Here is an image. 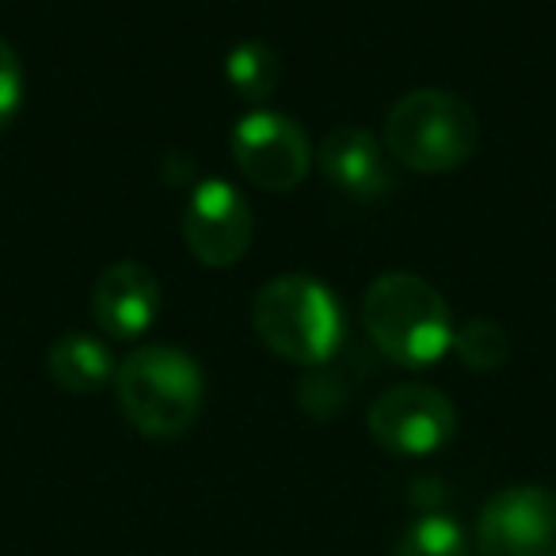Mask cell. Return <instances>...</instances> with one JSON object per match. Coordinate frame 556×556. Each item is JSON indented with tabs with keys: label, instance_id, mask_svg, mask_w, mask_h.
I'll return each mask as SVG.
<instances>
[{
	"label": "cell",
	"instance_id": "obj_13",
	"mask_svg": "<svg viewBox=\"0 0 556 556\" xmlns=\"http://www.w3.org/2000/svg\"><path fill=\"white\" fill-rule=\"evenodd\" d=\"M393 556H469V541L450 515H424L404 530Z\"/></svg>",
	"mask_w": 556,
	"mask_h": 556
},
{
	"label": "cell",
	"instance_id": "obj_8",
	"mask_svg": "<svg viewBox=\"0 0 556 556\" xmlns=\"http://www.w3.org/2000/svg\"><path fill=\"white\" fill-rule=\"evenodd\" d=\"M184 244L206 267H232L252 248V206L229 179H202L184 210Z\"/></svg>",
	"mask_w": 556,
	"mask_h": 556
},
{
	"label": "cell",
	"instance_id": "obj_12",
	"mask_svg": "<svg viewBox=\"0 0 556 556\" xmlns=\"http://www.w3.org/2000/svg\"><path fill=\"white\" fill-rule=\"evenodd\" d=\"M225 80L232 85V92L248 103H263L282 80V62L278 54L260 39L237 42L225 58Z\"/></svg>",
	"mask_w": 556,
	"mask_h": 556
},
{
	"label": "cell",
	"instance_id": "obj_3",
	"mask_svg": "<svg viewBox=\"0 0 556 556\" xmlns=\"http://www.w3.org/2000/svg\"><path fill=\"white\" fill-rule=\"evenodd\" d=\"M252 328L263 348L294 366H325L343 343V309L309 275H278L252 302Z\"/></svg>",
	"mask_w": 556,
	"mask_h": 556
},
{
	"label": "cell",
	"instance_id": "obj_6",
	"mask_svg": "<svg viewBox=\"0 0 556 556\" xmlns=\"http://www.w3.org/2000/svg\"><path fill=\"white\" fill-rule=\"evenodd\" d=\"M370 439L396 457L439 454L457 431V412L431 386H393L370 404Z\"/></svg>",
	"mask_w": 556,
	"mask_h": 556
},
{
	"label": "cell",
	"instance_id": "obj_5",
	"mask_svg": "<svg viewBox=\"0 0 556 556\" xmlns=\"http://www.w3.org/2000/svg\"><path fill=\"white\" fill-rule=\"evenodd\" d=\"M309 138L294 118L278 111H252L232 126V161L260 191L287 194L309 176Z\"/></svg>",
	"mask_w": 556,
	"mask_h": 556
},
{
	"label": "cell",
	"instance_id": "obj_14",
	"mask_svg": "<svg viewBox=\"0 0 556 556\" xmlns=\"http://www.w3.org/2000/svg\"><path fill=\"white\" fill-rule=\"evenodd\" d=\"M454 351L469 370L484 374V370H500L510 355V340L495 320L472 317L465 320L462 328L454 332Z\"/></svg>",
	"mask_w": 556,
	"mask_h": 556
},
{
	"label": "cell",
	"instance_id": "obj_7",
	"mask_svg": "<svg viewBox=\"0 0 556 556\" xmlns=\"http://www.w3.org/2000/svg\"><path fill=\"white\" fill-rule=\"evenodd\" d=\"M480 556H556V492L541 484L503 488L477 522Z\"/></svg>",
	"mask_w": 556,
	"mask_h": 556
},
{
	"label": "cell",
	"instance_id": "obj_10",
	"mask_svg": "<svg viewBox=\"0 0 556 556\" xmlns=\"http://www.w3.org/2000/svg\"><path fill=\"white\" fill-rule=\"evenodd\" d=\"M317 161L328 184L358 202H374L389 191L386 153H381L378 138L363 126H340L328 134L317 149Z\"/></svg>",
	"mask_w": 556,
	"mask_h": 556
},
{
	"label": "cell",
	"instance_id": "obj_4",
	"mask_svg": "<svg viewBox=\"0 0 556 556\" xmlns=\"http://www.w3.org/2000/svg\"><path fill=\"white\" fill-rule=\"evenodd\" d=\"M480 123L469 100L446 88H416L386 118V149L412 172L442 176L477 153Z\"/></svg>",
	"mask_w": 556,
	"mask_h": 556
},
{
	"label": "cell",
	"instance_id": "obj_11",
	"mask_svg": "<svg viewBox=\"0 0 556 556\" xmlns=\"http://www.w3.org/2000/svg\"><path fill=\"white\" fill-rule=\"evenodd\" d=\"M47 370L58 389H65L73 396H88V393H100L115 378V358H111V351L96 336L65 332L50 348Z\"/></svg>",
	"mask_w": 556,
	"mask_h": 556
},
{
	"label": "cell",
	"instance_id": "obj_2",
	"mask_svg": "<svg viewBox=\"0 0 556 556\" xmlns=\"http://www.w3.org/2000/svg\"><path fill=\"white\" fill-rule=\"evenodd\" d=\"M115 396L126 424L146 439H179L202 412L206 381L187 351L138 348L115 370Z\"/></svg>",
	"mask_w": 556,
	"mask_h": 556
},
{
	"label": "cell",
	"instance_id": "obj_15",
	"mask_svg": "<svg viewBox=\"0 0 556 556\" xmlns=\"http://www.w3.org/2000/svg\"><path fill=\"white\" fill-rule=\"evenodd\" d=\"M24 103V65H20L16 50L0 39V130L12 126Z\"/></svg>",
	"mask_w": 556,
	"mask_h": 556
},
{
	"label": "cell",
	"instance_id": "obj_1",
	"mask_svg": "<svg viewBox=\"0 0 556 556\" xmlns=\"http://www.w3.org/2000/svg\"><path fill=\"white\" fill-rule=\"evenodd\" d=\"M363 320L374 348L408 370L434 366L454 348L446 298L412 270H386L374 278L363 298Z\"/></svg>",
	"mask_w": 556,
	"mask_h": 556
},
{
	"label": "cell",
	"instance_id": "obj_9",
	"mask_svg": "<svg viewBox=\"0 0 556 556\" xmlns=\"http://www.w3.org/2000/svg\"><path fill=\"white\" fill-rule=\"evenodd\" d=\"M92 313L111 340H141L161 317V282L146 263H111L96 278Z\"/></svg>",
	"mask_w": 556,
	"mask_h": 556
}]
</instances>
